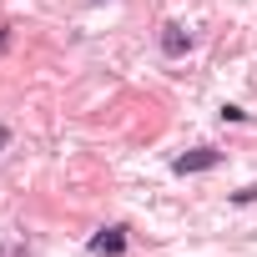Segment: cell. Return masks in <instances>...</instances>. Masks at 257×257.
Instances as JSON below:
<instances>
[{
    "instance_id": "6da1fadb",
    "label": "cell",
    "mask_w": 257,
    "mask_h": 257,
    "mask_svg": "<svg viewBox=\"0 0 257 257\" xmlns=\"http://www.w3.org/2000/svg\"><path fill=\"white\" fill-rule=\"evenodd\" d=\"M217 162H222V152L202 147V152H187V157H177V162H172V172H177V177H192V172H212Z\"/></svg>"
},
{
    "instance_id": "7a4b0ae2",
    "label": "cell",
    "mask_w": 257,
    "mask_h": 257,
    "mask_svg": "<svg viewBox=\"0 0 257 257\" xmlns=\"http://www.w3.org/2000/svg\"><path fill=\"white\" fill-rule=\"evenodd\" d=\"M91 252H96V257H121V252H126V227H101V232L91 237Z\"/></svg>"
},
{
    "instance_id": "3957f363",
    "label": "cell",
    "mask_w": 257,
    "mask_h": 257,
    "mask_svg": "<svg viewBox=\"0 0 257 257\" xmlns=\"http://www.w3.org/2000/svg\"><path fill=\"white\" fill-rule=\"evenodd\" d=\"M162 51H167V56H187V51H192V36L172 21V26H162Z\"/></svg>"
},
{
    "instance_id": "277c9868",
    "label": "cell",
    "mask_w": 257,
    "mask_h": 257,
    "mask_svg": "<svg viewBox=\"0 0 257 257\" xmlns=\"http://www.w3.org/2000/svg\"><path fill=\"white\" fill-rule=\"evenodd\" d=\"M11 147V126H0V152H6Z\"/></svg>"
}]
</instances>
